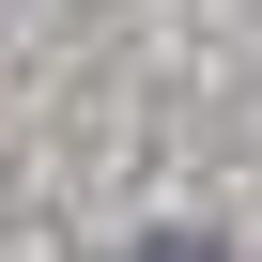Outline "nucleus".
I'll return each instance as SVG.
<instances>
[{"instance_id":"1","label":"nucleus","mask_w":262,"mask_h":262,"mask_svg":"<svg viewBox=\"0 0 262 262\" xmlns=\"http://www.w3.org/2000/svg\"><path fill=\"white\" fill-rule=\"evenodd\" d=\"M139 262H216V247H139Z\"/></svg>"}]
</instances>
